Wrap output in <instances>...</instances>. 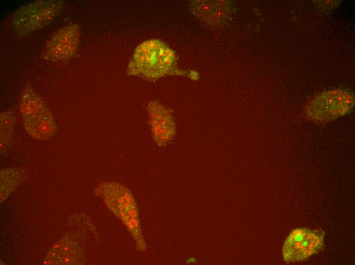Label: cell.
<instances>
[{"instance_id":"obj_1","label":"cell","mask_w":355,"mask_h":265,"mask_svg":"<svg viewBox=\"0 0 355 265\" xmlns=\"http://www.w3.org/2000/svg\"><path fill=\"white\" fill-rule=\"evenodd\" d=\"M175 52L163 42L151 39L136 48L128 66V74L148 80L168 75H184L178 69Z\"/></svg>"},{"instance_id":"obj_5","label":"cell","mask_w":355,"mask_h":265,"mask_svg":"<svg viewBox=\"0 0 355 265\" xmlns=\"http://www.w3.org/2000/svg\"><path fill=\"white\" fill-rule=\"evenodd\" d=\"M80 26L76 23L63 26L47 40L42 53L43 59L52 62H64L77 54L80 43Z\"/></svg>"},{"instance_id":"obj_11","label":"cell","mask_w":355,"mask_h":265,"mask_svg":"<svg viewBox=\"0 0 355 265\" xmlns=\"http://www.w3.org/2000/svg\"><path fill=\"white\" fill-rule=\"evenodd\" d=\"M16 122L15 113L7 111L0 114V142L1 149L11 141L14 131Z\"/></svg>"},{"instance_id":"obj_3","label":"cell","mask_w":355,"mask_h":265,"mask_svg":"<svg viewBox=\"0 0 355 265\" xmlns=\"http://www.w3.org/2000/svg\"><path fill=\"white\" fill-rule=\"evenodd\" d=\"M354 105L351 92L342 89L326 91L311 100L306 108V116L315 122H327L348 114Z\"/></svg>"},{"instance_id":"obj_9","label":"cell","mask_w":355,"mask_h":265,"mask_svg":"<svg viewBox=\"0 0 355 265\" xmlns=\"http://www.w3.org/2000/svg\"><path fill=\"white\" fill-rule=\"evenodd\" d=\"M28 134L37 140L45 141L53 137L58 130L56 120L50 109L23 119Z\"/></svg>"},{"instance_id":"obj_4","label":"cell","mask_w":355,"mask_h":265,"mask_svg":"<svg viewBox=\"0 0 355 265\" xmlns=\"http://www.w3.org/2000/svg\"><path fill=\"white\" fill-rule=\"evenodd\" d=\"M325 232L322 229L299 227L293 229L284 242L282 254L286 263L305 261L324 248Z\"/></svg>"},{"instance_id":"obj_12","label":"cell","mask_w":355,"mask_h":265,"mask_svg":"<svg viewBox=\"0 0 355 265\" xmlns=\"http://www.w3.org/2000/svg\"><path fill=\"white\" fill-rule=\"evenodd\" d=\"M22 173L15 169L4 170L1 172V191H11L21 181Z\"/></svg>"},{"instance_id":"obj_8","label":"cell","mask_w":355,"mask_h":265,"mask_svg":"<svg viewBox=\"0 0 355 265\" xmlns=\"http://www.w3.org/2000/svg\"><path fill=\"white\" fill-rule=\"evenodd\" d=\"M81 250L77 240L68 234L55 245L47 254V264H77L80 263Z\"/></svg>"},{"instance_id":"obj_2","label":"cell","mask_w":355,"mask_h":265,"mask_svg":"<svg viewBox=\"0 0 355 265\" xmlns=\"http://www.w3.org/2000/svg\"><path fill=\"white\" fill-rule=\"evenodd\" d=\"M64 6V1L59 0H39L26 4L14 14L13 29L18 36H28L53 22Z\"/></svg>"},{"instance_id":"obj_10","label":"cell","mask_w":355,"mask_h":265,"mask_svg":"<svg viewBox=\"0 0 355 265\" xmlns=\"http://www.w3.org/2000/svg\"><path fill=\"white\" fill-rule=\"evenodd\" d=\"M49 108L44 100L28 84L24 87L20 98L19 111L22 119L42 113Z\"/></svg>"},{"instance_id":"obj_13","label":"cell","mask_w":355,"mask_h":265,"mask_svg":"<svg viewBox=\"0 0 355 265\" xmlns=\"http://www.w3.org/2000/svg\"><path fill=\"white\" fill-rule=\"evenodd\" d=\"M187 262L188 263H197V260L195 258L191 257L187 260Z\"/></svg>"},{"instance_id":"obj_7","label":"cell","mask_w":355,"mask_h":265,"mask_svg":"<svg viewBox=\"0 0 355 265\" xmlns=\"http://www.w3.org/2000/svg\"><path fill=\"white\" fill-rule=\"evenodd\" d=\"M147 111L153 140L159 147L166 146L176 134V124L170 110L152 100L148 102Z\"/></svg>"},{"instance_id":"obj_6","label":"cell","mask_w":355,"mask_h":265,"mask_svg":"<svg viewBox=\"0 0 355 265\" xmlns=\"http://www.w3.org/2000/svg\"><path fill=\"white\" fill-rule=\"evenodd\" d=\"M190 11L204 25L213 29L225 25L231 19L233 6L226 0H194L190 3Z\"/></svg>"}]
</instances>
